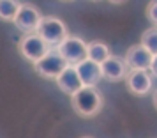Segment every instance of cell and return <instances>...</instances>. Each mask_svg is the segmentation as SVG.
Listing matches in <instances>:
<instances>
[{"label":"cell","mask_w":157,"mask_h":138,"mask_svg":"<svg viewBox=\"0 0 157 138\" xmlns=\"http://www.w3.org/2000/svg\"><path fill=\"white\" fill-rule=\"evenodd\" d=\"M72 110L83 119H92L102 110L104 99L95 87H81L74 96H71Z\"/></svg>","instance_id":"1"},{"label":"cell","mask_w":157,"mask_h":138,"mask_svg":"<svg viewBox=\"0 0 157 138\" xmlns=\"http://www.w3.org/2000/svg\"><path fill=\"white\" fill-rule=\"evenodd\" d=\"M36 34L50 48L51 46L57 48L58 44L69 36V30H67V25L62 20H58L55 16H43L41 18V23H39V27L36 30Z\"/></svg>","instance_id":"2"},{"label":"cell","mask_w":157,"mask_h":138,"mask_svg":"<svg viewBox=\"0 0 157 138\" xmlns=\"http://www.w3.org/2000/svg\"><path fill=\"white\" fill-rule=\"evenodd\" d=\"M57 51L65 60V64L74 67L86 58V43L78 36H67L57 46Z\"/></svg>","instance_id":"3"},{"label":"cell","mask_w":157,"mask_h":138,"mask_svg":"<svg viewBox=\"0 0 157 138\" xmlns=\"http://www.w3.org/2000/svg\"><path fill=\"white\" fill-rule=\"evenodd\" d=\"M65 67H67V64H65L64 58L60 57L57 48H50V51L34 64V71L44 80H57V76Z\"/></svg>","instance_id":"4"},{"label":"cell","mask_w":157,"mask_h":138,"mask_svg":"<svg viewBox=\"0 0 157 138\" xmlns=\"http://www.w3.org/2000/svg\"><path fill=\"white\" fill-rule=\"evenodd\" d=\"M18 50H20L23 58H27L29 62L36 64L37 60H41V58L50 51V46L34 32V34H25V36L20 39Z\"/></svg>","instance_id":"5"},{"label":"cell","mask_w":157,"mask_h":138,"mask_svg":"<svg viewBox=\"0 0 157 138\" xmlns=\"http://www.w3.org/2000/svg\"><path fill=\"white\" fill-rule=\"evenodd\" d=\"M41 18H43V14L39 13V9L36 6L23 4L13 23L16 25L18 30H21L23 34H34L37 30V27H39V23H41Z\"/></svg>","instance_id":"6"},{"label":"cell","mask_w":157,"mask_h":138,"mask_svg":"<svg viewBox=\"0 0 157 138\" xmlns=\"http://www.w3.org/2000/svg\"><path fill=\"white\" fill-rule=\"evenodd\" d=\"M152 58H154V55L147 48H143L141 44H134L125 51L124 62L129 67V71H148Z\"/></svg>","instance_id":"7"},{"label":"cell","mask_w":157,"mask_h":138,"mask_svg":"<svg viewBox=\"0 0 157 138\" xmlns=\"http://www.w3.org/2000/svg\"><path fill=\"white\" fill-rule=\"evenodd\" d=\"M125 85L132 96L141 97L152 90V76L148 71H129L125 76Z\"/></svg>","instance_id":"8"},{"label":"cell","mask_w":157,"mask_h":138,"mask_svg":"<svg viewBox=\"0 0 157 138\" xmlns=\"http://www.w3.org/2000/svg\"><path fill=\"white\" fill-rule=\"evenodd\" d=\"M129 73V67L125 65L124 58L120 57H111L104 60L101 64V76L102 80H108V81H120V80H125V76Z\"/></svg>","instance_id":"9"},{"label":"cell","mask_w":157,"mask_h":138,"mask_svg":"<svg viewBox=\"0 0 157 138\" xmlns=\"http://www.w3.org/2000/svg\"><path fill=\"white\" fill-rule=\"evenodd\" d=\"M74 69H76V73H78L83 87H95L102 80V76H101V65L92 62V60H88V58H85L83 62H79L78 65H74Z\"/></svg>","instance_id":"10"},{"label":"cell","mask_w":157,"mask_h":138,"mask_svg":"<svg viewBox=\"0 0 157 138\" xmlns=\"http://www.w3.org/2000/svg\"><path fill=\"white\" fill-rule=\"evenodd\" d=\"M55 81H57L58 89H60L64 94H69V96H74L79 89L83 87L78 73H76V69H74L72 65H67L64 71L57 76V80Z\"/></svg>","instance_id":"11"},{"label":"cell","mask_w":157,"mask_h":138,"mask_svg":"<svg viewBox=\"0 0 157 138\" xmlns=\"http://www.w3.org/2000/svg\"><path fill=\"white\" fill-rule=\"evenodd\" d=\"M111 57V50L104 41H90L86 44V58L95 64H102L104 60Z\"/></svg>","instance_id":"12"},{"label":"cell","mask_w":157,"mask_h":138,"mask_svg":"<svg viewBox=\"0 0 157 138\" xmlns=\"http://www.w3.org/2000/svg\"><path fill=\"white\" fill-rule=\"evenodd\" d=\"M23 2L16 0H0V20L4 22H14L16 14L20 13Z\"/></svg>","instance_id":"13"},{"label":"cell","mask_w":157,"mask_h":138,"mask_svg":"<svg viewBox=\"0 0 157 138\" xmlns=\"http://www.w3.org/2000/svg\"><path fill=\"white\" fill-rule=\"evenodd\" d=\"M143 48L152 53V55H157V27H150L141 34V43H140Z\"/></svg>","instance_id":"14"},{"label":"cell","mask_w":157,"mask_h":138,"mask_svg":"<svg viewBox=\"0 0 157 138\" xmlns=\"http://www.w3.org/2000/svg\"><path fill=\"white\" fill-rule=\"evenodd\" d=\"M145 16L150 23H154V27H157V0L150 2L147 9H145Z\"/></svg>","instance_id":"15"},{"label":"cell","mask_w":157,"mask_h":138,"mask_svg":"<svg viewBox=\"0 0 157 138\" xmlns=\"http://www.w3.org/2000/svg\"><path fill=\"white\" fill-rule=\"evenodd\" d=\"M150 73L154 74V76H157V55H154V58H152V64H150Z\"/></svg>","instance_id":"16"},{"label":"cell","mask_w":157,"mask_h":138,"mask_svg":"<svg viewBox=\"0 0 157 138\" xmlns=\"http://www.w3.org/2000/svg\"><path fill=\"white\" fill-rule=\"evenodd\" d=\"M154 104H155V108H157V89L154 90Z\"/></svg>","instance_id":"17"},{"label":"cell","mask_w":157,"mask_h":138,"mask_svg":"<svg viewBox=\"0 0 157 138\" xmlns=\"http://www.w3.org/2000/svg\"><path fill=\"white\" fill-rule=\"evenodd\" d=\"M83 138H92V136H83Z\"/></svg>","instance_id":"18"}]
</instances>
